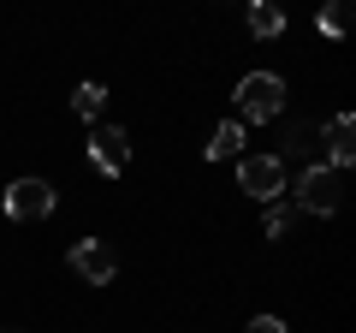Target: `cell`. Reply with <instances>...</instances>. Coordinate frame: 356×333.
<instances>
[{
  "label": "cell",
  "mask_w": 356,
  "mask_h": 333,
  "mask_svg": "<svg viewBox=\"0 0 356 333\" xmlns=\"http://www.w3.org/2000/svg\"><path fill=\"white\" fill-rule=\"evenodd\" d=\"M54 203H60V196H54V185H48V179H13V185H6V215L24 220V226L48 220V215H54Z\"/></svg>",
  "instance_id": "277c9868"
},
{
  "label": "cell",
  "mask_w": 356,
  "mask_h": 333,
  "mask_svg": "<svg viewBox=\"0 0 356 333\" xmlns=\"http://www.w3.org/2000/svg\"><path fill=\"white\" fill-rule=\"evenodd\" d=\"M89 161H95V173L119 179V173L131 166V131H119V125H95V137H89Z\"/></svg>",
  "instance_id": "8992f818"
},
{
  "label": "cell",
  "mask_w": 356,
  "mask_h": 333,
  "mask_svg": "<svg viewBox=\"0 0 356 333\" xmlns=\"http://www.w3.org/2000/svg\"><path fill=\"white\" fill-rule=\"evenodd\" d=\"M243 333H285V321L280 316H250V327Z\"/></svg>",
  "instance_id": "5bb4252c"
},
{
  "label": "cell",
  "mask_w": 356,
  "mask_h": 333,
  "mask_svg": "<svg viewBox=\"0 0 356 333\" xmlns=\"http://www.w3.org/2000/svg\"><path fill=\"white\" fill-rule=\"evenodd\" d=\"M102 107H107V90H102V84H77V90H72V114H77V119H89V125H95V119H102Z\"/></svg>",
  "instance_id": "8fae6325"
},
{
  "label": "cell",
  "mask_w": 356,
  "mask_h": 333,
  "mask_svg": "<svg viewBox=\"0 0 356 333\" xmlns=\"http://www.w3.org/2000/svg\"><path fill=\"white\" fill-rule=\"evenodd\" d=\"M315 30L339 42L344 30H350V0H321V18H315Z\"/></svg>",
  "instance_id": "30bf717a"
},
{
  "label": "cell",
  "mask_w": 356,
  "mask_h": 333,
  "mask_svg": "<svg viewBox=\"0 0 356 333\" xmlns=\"http://www.w3.org/2000/svg\"><path fill=\"white\" fill-rule=\"evenodd\" d=\"M65 262H72V274L89 280V286H107L119 274V256H113V244H107V238H77L72 250H65Z\"/></svg>",
  "instance_id": "5b68a950"
},
{
  "label": "cell",
  "mask_w": 356,
  "mask_h": 333,
  "mask_svg": "<svg viewBox=\"0 0 356 333\" xmlns=\"http://www.w3.org/2000/svg\"><path fill=\"white\" fill-rule=\"evenodd\" d=\"M291 220H297V208H285V203H267L261 232H267V238H291Z\"/></svg>",
  "instance_id": "7c38bea8"
},
{
  "label": "cell",
  "mask_w": 356,
  "mask_h": 333,
  "mask_svg": "<svg viewBox=\"0 0 356 333\" xmlns=\"http://www.w3.org/2000/svg\"><path fill=\"white\" fill-rule=\"evenodd\" d=\"M285 114V77L280 72H250L238 77V119L243 125H273V119Z\"/></svg>",
  "instance_id": "6da1fadb"
},
{
  "label": "cell",
  "mask_w": 356,
  "mask_h": 333,
  "mask_svg": "<svg viewBox=\"0 0 356 333\" xmlns=\"http://www.w3.org/2000/svg\"><path fill=\"white\" fill-rule=\"evenodd\" d=\"M309 149H315V131L291 125V131H285V143H280V161H285V155H309Z\"/></svg>",
  "instance_id": "4fadbf2b"
},
{
  "label": "cell",
  "mask_w": 356,
  "mask_h": 333,
  "mask_svg": "<svg viewBox=\"0 0 356 333\" xmlns=\"http://www.w3.org/2000/svg\"><path fill=\"white\" fill-rule=\"evenodd\" d=\"M0 333H13V327H0Z\"/></svg>",
  "instance_id": "9a60e30c"
},
{
  "label": "cell",
  "mask_w": 356,
  "mask_h": 333,
  "mask_svg": "<svg viewBox=\"0 0 356 333\" xmlns=\"http://www.w3.org/2000/svg\"><path fill=\"white\" fill-rule=\"evenodd\" d=\"M321 143H327V166H350L356 161V119L350 114H332L327 119V131H321Z\"/></svg>",
  "instance_id": "52a82bcc"
},
{
  "label": "cell",
  "mask_w": 356,
  "mask_h": 333,
  "mask_svg": "<svg viewBox=\"0 0 356 333\" xmlns=\"http://www.w3.org/2000/svg\"><path fill=\"white\" fill-rule=\"evenodd\" d=\"M238 191H250L255 203H280L285 196V161L280 155H243L238 161Z\"/></svg>",
  "instance_id": "3957f363"
},
{
  "label": "cell",
  "mask_w": 356,
  "mask_h": 333,
  "mask_svg": "<svg viewBox=\"0 0 356 333\" xmlns=\"http://www.w3.org/2000/svg\"><path fill=\"white\" fill-rule=\"evenodd\" d=\"M250 36H261V42L285 36V6L280 0H250Z\"/></svg>",
  "instance_id": "9c48e42d"
},
{
  "label": "cell",
  "mask_w": 356,
  "mask_h": 333,
  "mask_svg": "<svg viewBox=\"0 0 356 333\" xmlns=\"http://www.w3.org/2000/svg\"><path fill=\"white\" fill-rule=\"evenodd\" d=\"M202 155H208V161H226V155H243V119H220V125L208 131Z\"/></svg>",
  "instance_id": "ba28073f"
},
{
  "label": "cell",
  "mask_w": 356,
  "mask_h": 333,
  "mask_svg": "<svg viewBox=\"0 0 356 333\" xmlns=\"http://www.w3.org/2000/svg\"><path fill=\"white\" fill-rule=\"evenodd\" d=\"M297 208L303 215H339L344 208V173L327 161H309L297 173Z\"/></svg>",
  "instance_id": "7a4b0ae2"
}]
</instances>
